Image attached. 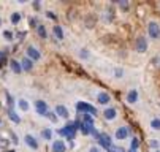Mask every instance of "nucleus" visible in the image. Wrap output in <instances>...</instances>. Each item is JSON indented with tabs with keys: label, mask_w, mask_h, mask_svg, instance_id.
Listing matches in <instances>:
<instances>
[{
	"label": "nucleus",
	"mask_w": 160,
	"mask_h": 152,
	"mask_svg": "<svg viewBox=\"0 0 160 152\" xmlns=\"http://www.w3.org/2000/svg\"><path fill=\"white\" fill-rule=\"evenodd\" d=\"M76 108H78V111H82V114H90V116H95V114H97L95 108L90 106L89 103H84V101H79V103L76 105Z\"/></svg>",
	"instance_id": "nucleus-1"
},
{
	"label": "nucleus",
	"mask_w": 160,
	"mask_h": 152,
	"mask_svg": "<svg viewBox=\"0 0 160 152\" xmlns=\"http://www.w3.org/2000/svg\"><path fill=\"white\" fill-rule=\"evenodd\" d=\"M148 33H149L151 38L158 40V38H160V27H158V24H157V22H151V24L148 26Z\"/></svg>",
	"instance_id": "nucleus-2"
},
{
	"label": "nucleus",
	"mask_w": 160,
	"mask_h": 152,
	"mask_svg": "<svg viewBox=\"0 0 160 152\" xmlns=\"http://www.w3.org/2000/svg\"><path fill=\"white\" fill-rule=\"evenodd\" d=\"M135 48L138 52H146L148 51V40L144 37H138L136 38V43H135Z\"/></svg>",
	"instance_id": "nucleus-3"
},
{
	"label": "nucleus",
	"mask_w": 160,
	"mask_h": 152,
	"mask_svg": "<svg viewBox=\"0 0 160 152\" xmlns=\"http://www.w3.org/2000/svg\"><path fill=\"white\" fill-rule=\"evenodd\" d=\"M35 108H37V111H38L40 116H46V113H48V105L44 103L43 100H37V101H35Z\"/></svg>",
	"instance_id": "nucleus-4"
},
{
	"label": "nucleus",
	"mask_w": 160,
	"mask_h": 152,
	"mask_svg": "<svg viewBox=\"0 0 160 152\" xmlns=\"http://www.w3.org/2000/svg\"><path fill=\"white\" fill-rule=\"evenodd\" d=\"M56 114H59V117H62V119H68V110L63 105H57L56 106Z\"/></svg>",
	"instance_id": "nucleus-5"
},
{
	"label": "nucleus",
	"mask_w": 160,
	"mask_h": 152,
	"mask_svg": "<svg viewBox=\"0 0 160 152\" xmlns=\"http://www.w3.org/2000/svg\"><path fill=\"white\" fill-rule=\"evenodd\" d=\"M40 57H41V56H40V52H38L35 48L30 46V48L27 49V59H30V60H40Z\"/></svg>",
	"instance_id": "nucleus-6"
},
{
	"label": "nucleus",
	"mask_w": 160,
	"mask_h": 152,
	"mask_svg": "<svg viewBox=\"0 0 160 152\" xmlns=\"http://www.w3.org/2000/svg\"><path fill=\"white\" fill-rule=\"evenodd\" d=\"M128 135V128L127 127H121L116 130V140H125Z\"/></svg>",
	"instance_id": "nucleus-7"
},
{
	"label": "nucleus",
	"mask_w": 160,
	"mask_h": 152,
	"mask_svg": "<svg viewBox=\"0 0 160 152\" xmlns=\"http://www.w3.org/2000/svg\"><path fill=\"white\" fill-rule=\"evenodd\" d=\"M98 141L106 147V149H111V138L108 136V135H105V133H100V136H98Z\"/></svg>",
	"instance_id": "nucleus-8"
},
{
	"label": "nucleus",
	"mask_w": 160,
	"mask_h": 152,
	"mask_svg": "<svg viewBox=\"0 0 160 152\" xmlns=\"http://www.w3.org/2000/svg\"><path fill=\"white\" fill-rule=\"evenodd\" d=\"M21 67H22V70H26V71H32V68H33V63H32V60L30 59H22V62H21Z\"/></svg>",
	"instance_id": "nucleus-9"
},
{
	"label": "nucleus",
	"mask_w": 160,
	"mask_h": 152,
	"mask_svg": "<svg viewBox=\"0 0 160 152\" xmlns=\"http://www.w3.org/2000/svg\"><path fill=\"white\" fill-rule=\"evenodd\" d=\"M97 100H98V103H100V105H108V103L111 101V97H109L106 92H100V94H98V97H97Z\"/></svg>",
	"instance_id": "nucleus-10"
},
{
	"label": "nucleus",
	"mask_w": 160,
	"mask_h": 152,
	"mask_svg": "<svg viewBox=\"0 0 160 152\" xmlns=\"http://www.w3.org/2000/svg\"><path fill=\"white\" fill-rule=\"evenodd\" d=\"M52 150H54V152H65V144H63V141H62V140L54 141V143H52Z\"/></svg>",
	"instance_id": "nucleus-11"
},
{
	"label": "nucleus",
	"mask_w": 160,
	"mask_h": 152,
	"mask_svg": "<svg viewBox=\"0 0 160 152\" xmlns=\"http://www.w3.org/2000/svg\"><path fill=\"white\" fill-rule=\"evenodd\" d=\"M103 116H105V119L106 120H112V119H116V110H114V108H108V110L103 113Z\"/></svg>",
	"instance_id": "nucleus-12"
},
{
	"label": "nucleus",
	"mask_w": 160,
	"mask_h": 152,
	"mask_svg": "<svg viewBox=\"0 0 160 152\" xmlns=\"http://www.w3.org/2000/svg\"><path fill=\"white\" fill-rule=\"evenodd\" d=\"M127 101H128V103H132V105L138 101V92H136L135 89H133V91H130V92L127 94Z\"/></svg>",
	"instance_id": "nucleus-13"
},
{
	"label": "nucleus",
	"mask_w": 160,
	"mask_h": 152,
	"mask_svg": "<svg viewBox=\"0 0 160 152\" xmlns=\"http://www.w3.org/2000/svg\"><path fill=\"white\" fill-rule=\"evenodd\" d=\"M10 67H11V70H13L16 75H19V73L22 71V67H21V63H19L18 60H11V62H10Z\"/></svg>",
	"instance_id": "nucleus-14"
},
{
	"label": "nucleus",
	"mask_w": 160,
	"mask_h": 152,
	"mask_svg": "<svg viewBox=\"0 0 160 152\" xmlns=\"http://www.w3.org/2000/svg\"><path fill=\"white\" fill-rule=\"evenodd\" d=\"M26 143H27L29 147H32V149H38V143H37V140H35L33 136L27 135V136H26Z\"/></svg>",
	"instance_id": "nucleus-15"
},
{
	"label": "nucleus",
	"mask_w": 160,
	"mask_h": 152,
	"mask_svg": "<svg viewBox=\"0 0 160 152\" xmlns=\"http://www.w3.org/2000/svg\"><path fill=\"white\" fill-rule=\"evenodd\" d=\"M7 114H8V117H10L13 122H16V124H19V122H21V117H19L13 110H8V111H7Z\"/></svg>",
	"instance_id": "nucleus-16"
},
{
	"label": "nucleus",
	"mask_w": 160,
	"mask_h": 152,
	"mask_svg": "<svg viewBox=\"0 0 160 152\" xmlns=\"http://www.w3.org/2000/svg\"><path fill=\"white\" fill-rule=\"evenodd\" d=\"M37 32H38V35L41 37V38H46L48 37V33H46V29H44V26H37Z\"/></svg>",
	"instance_id": "nucleus-17"
},
{
	"label": "nucleus",
	"mask_w": 160,
	"mask_h": 152,
	"mask_svg": "<svg viewBox=\"0 0 160 152\" xmlns=\"http://www.w3.org/2000/svg\"><path fill=\"white\" fill-rule=\"evenodd\" d=\"M54 33H56L57 40H63V32H62V27L60 26H54Z\"/></svg>",
	"instance_id": "nucleus-18"
},
{
	"label": "nucleus",
	"mask_w": 160,
	"mask_h": 152,
	"mask_svg": "<svg viewBox=\"0 0 160 152\" xmlns=\"http://www.w3.org/2000/svg\"><path fill=\"white\" fill-rule=\"evenodd\" d=\"M151 128L160 132V119H152V120H151Z\"/></svg>",
	"instance_id": "nucleus-19"
},
{
	"label": "nucleus",
	"mask_w": 160,
	"mask_h": 152,
	"mask_svg": "<svg viewBox=\"0 0 160 152\" xmlns=\"http://www.w3.org/2000/svg\"><path fill=\"white\" fill-rule=\"evenodd\" d=\"M19 108H21L22 111H27V110H29V103H27V100L21 98V100H19Z\"/></svg>",
	"instance_id": "nucleus-20"
},
{
	"label": "nucleus",
	"mask_w": 160,
	"mask_h": 152,
	"mask_svg": "<svg viewBox=\"0 0 160 152\" xmlns=\"http://www.w3.org/2000/svg\"><path fill=\"white\" fill-rule=\"evenodd\" d=\"M8 144H10V141H8L7 138L0 136V149H7V147H8Z\"/></svg>",
	"instance_id": "nucleus-21"
},
{
	"label": "nucleus",
	"mask_w": 160,
	"mask_h": 152,
	"mask_svg": "<svg viewBox=\"0 0 160 152\" xmlns=\"http://www.w3.org/2000/svg\"><path fill=\"white\" fill-rule=\"evenodd\" d=\"M82 119H84V124L94 125V119H92V116H90V114H84V116H82Z\"/></svg>",
	"instance_id": "nucleus-22"
},
{
	"label": "nucleus",
	"mask_w": 160,
	"mask_h": 152,
	"mask_svg": "<svg viewBox=\"0 0 160 152\" xmlns=\"http://www.w3.org/2000/svg\"><path fill=\"white\" fill-rule=\"evenodd\" d=\"M19 21H21V14H19V13H13V14H11V22H13V24H18Z\"/></svg>",
	"instance_id": "nucleus-23"
},
{
	"label": "nucleus",
	"mask_w": 160,
	"mask_h": 152,
	"mask_svg": "<svg viewBox=\"0 0 160 152\" xmlns=\"http://www.w3.org/2000/svg\"><path fill=\"white\" fill-rule=\"evenodd\" d=\"M41 135H43V138L44 140H51V130H43V132H41Z\"/></svg>",
	"instance_id": "nucleus-24"
},
{
	"label": "nucleus",
	"mask_w": 160,
	"mask_h": 152,
	"mask_svg": "<svg viewBox=\"0 0 160 152\" xmlns=\"http://www.w3.org/2000/svg\"><path fill=\"white\" fill-rule=\"evenodd\" d=\"M3 37H5L7 40H13V33H11L10 30H5V32H3Z\"/></svg>",
	"instance_id": "nucleus-25"
},
{
	"label": "nucleus",
	"mask_w": 160,
	"mask_h": 152,
	"mask_svg": "<svg viewBox=\"0 0 160 152\" xmlns=\"http://www.w3.org/2000/svg\"><path fill=\"white\" fill-rule=\"evenodd\" d=\"M136 147H138V140L133 138V140H132V149H133V150H136Z\"/></svg>",
	"instance_id": "nucleus-26"
},
{
	"label": "nucleus",
	"mask_w": 160,
	"mask_h": 152,
	"mask_svg": "<svg viewBox=\"0 0 160 152\" xmlns=\"http://www.w3.org/2000/svg\"><path fill=\"white\" fill-rule=\"evenodd\" d=\"M79 56H81L82 59H87V57H89V52H87V49H81V52H79Z\"/></svg>",
	"instance_id": "nucleus-27"
},
{
	"label": "nucleus",
	"mask_w": 160,
	"mask_h": 152,
	"mask_svg": "<svg viewBox=\"0 0 160 152\" xmlns=\"http://www.w3.org/2000/svg\"><path fill=\"white\" fill-rule=\"evenodd\" d=\"M46 117H49V119H51V120H52V122H56V120H57V117H56V116H54V114H52V113H49V111H48V113H46Z\"/></svg>",
	"instance_id": "nucleus-28"
},
{
	"label": "nucleus",
	"mask_w": 160,
	"mask_h": 152,
	"mask_svg": "<svg viewBox=\"0 0 160 152\" xmlns=\"http://www.w3.org/2000/svg\"><path fill=\"white\" fill-rule=\"evenodd\" d=\"M119 7H121V8H124V10H127V8H128V3L122 0V2H119Z\"/></svg>",
	"instance_id": "nucleus-29"
},
{
	"label": "nucleus",
	"mask_w": 160,
	"mask_h": 152,
	"mask_svg": "<svg viewBox=\"0 0 160 152\" xmlns=\"http://www.w3.org/2000/svg\"><path fill=\"white\" fill-rule=\"evenodd\" d=\"M114 73H116V78H122V75H124V71H122V70H119V68H118L116 71H114Z\"/></svg>",
	"instance_id": "nucleus-30"
},
{
	"label": "nucleus",
	"mask_w": 160,
	"mask_h": 152,
	"mask_svg": "<svg viewBox=\"0 0 160 152\" xmlns=\"http://www.w3.org/2000/svg\"><path fill=\"white\" fill-rule=\"evenodd\" d=\"M29 22H30V26H32V27H37V19H35V17H30Z\"/></svg>",
	"instance_id": "nucleus-31"
},
{
	"label": "nucleus",
	"mask_w": 160,
	"mask_h": 152,
	"mask_svg": "<svg viewBox=\"0 0 160 152\" xmlns=\"http://www.w3.org/2000/svg\"><path fill=\"white\" fill-rule=\"evenodd\" d=\"M87 27L90 29V27H94V21L90 19V17H87Z\"/></svg>",
	"instance_id": "nucleus-32"
},
{
	"label": "nucleus",
	"mask_w": 160,
	"mask_h": 152,
	"mask_svg": "<svg viewBox=\"0 0 160 152\" xmlns=\"http://www.w3.org/2000/svg\"><path fill=\"white\" fill-rule=\"evenodd\" d=\"M154 63L157 65V67H160V56H157V57L154 59Z\"/></svg>",
	"instance_id": "nucleus-33"
},
{
	"label": "nucleus",
	"mask_w": 160,
	"mask_h": 152,
	"mask_svg": "<svg viewBox=\"0 0 160 152\" xmlns=\"http://www.w3.org/2000/svg\"><path fill=\"white\" fill-rule=\"evenodd\" d=\"M89 152H100V149L94 146V147H90V150H89Z\"/></svg>",
	"instance_id": "nucleus-34"
},
{
	"label": "nucleus",
	"mask_w": 160,
	"mask_h": 152,
	"mask_svg": "<svg viewBox=\"0 0 160 152\" xmlns=\"http://www.w3.org/2000/svg\"><path fill=\"white\" fill-rule=\"evenodd\" d=\"M11 138H13V143H18V140H16V135H14V133H11Z\"/></svg>",
	"instance_id": "nucleus-35"
},
{
	"label": "nucleus",
	"mask_w": 160,
	"mask_h": 152,
	"mask_svg": "<svg viewBox=\"0 0 160 152\" xmlns=\"http://www.w3.org/2000/svg\"><path fill=\"white\" fill-rule=\"evenodd\" d=\"M151 146L152 147H157V141H151Z\"/></svg>",
	"instance_id": "nucleus-36"
},
{
	"label": "nucleus",
	"mask_w": 160,
	"mask_h": 152,
	"mask_svg": "<svg viewBox=\"0 0 160 152\" xmlns=\"http://www.w3.org/2000/svg\"><path fill=\"white\" fill-rule=\"evenodd\" d=\"M3 127H5V124H3V120H2V119H0V128H3Z\"/></svg>",
	"instance_id": "nucleus-37"
},
{
	"label": "nucleus",
	"mask_w": 160,
	"mask_h": 152,
	"mask_svg": "<svg viewBox=\"0 0 160 152\" xmlns=\"http://www.w3.org/2000/svg\"><path fill=\"white\" fill-rule=\"evenodd\" d=\"M128 152H136V150H133V149H130V150H128Z\"/></svg>",
	"instance_id": "nucleus-38"
},
{
	"label": "nucleus",
	"mask_w": 160,
	"mask_h": 152,
	"mask_svg": "<svg viewBox=\"0 0 160 152\" xmlns=\"http://www.w3.org/2000/svg\"><path fill=\"white\" fill-rule=\"evenodd\" d=\"M7 152H14V150H7Z\"/></svg>",
	"instance_id": "nucleus-39"
},
{
	"label": "nucleus",
	"mask_w": 160,
	"mask_h": 152,
	"mask_svg": "<svg viewBox=\"0 0 160 152\" xmlns=\"http://www.w3.org/2000/svg\"><path fill=\"white\" fill-rule=\"evenodd\" d=\"M155 152H160V150H155Z\"/></svg>",
	"instance_id": "nucleus-40"
}]
</instances>
